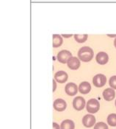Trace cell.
<instances>
[{"label":"cell","instance_id":"1","mask_svg":"<svg viewBox=\"0 0 116 129\" xmlns=\"http://www.w3.org/2000/svg\"><path fill=\"white\" fill-rule=\"evenodd\" d=\"M93 50L89 47H83L80 48L78 52V57L79 59L84 61L89 62L93 58Z\"/></svg>","mask_w":116,"mask_h":129},{"label":"cell","instance_id":"2","mask_svg":"<svg viewBox=\"0 0 116 129\" xmlns=\"http://www.w3.org/2000/svg\"><path fill=\"white\" fill-rule=\"evenodd\" d=\"M87 111L90 114H95L100 109V104L99 102L96 99H90L88 100L87 105H86Z\"/></svg>","mask_w":116,"mask_h":129},{"label":"cell","instance_id":"3","mask_svg":"<svg viewBox=\"0 0 116 129\" xmlns=\"http://www.w3.org/2000/svg\"><path fill=\"white\" fill-rule=\"evenodd\" d=\"M106 76L103 74H98L95 75L93 78V85L96 87H102L106 84Z\"/></svg>","mask_w":116,"mask_h":129},{"label":"cell","instance_id":"4","mask_svg":"<svg viewBox=\"0 0 116 129\" xmlns=\"http://www.w3.org/2000/svg\"><path fill=\"white\" fill-rule=\"evenodd\" d=\"M72 57V54L71 52H69L68 50H62L60 51L57 54V60L59 62H60L61 63H66L68 61V60L70 59Z\"/></svg>","mask_w":116,"mask_h":129},{"label":"cell","instance_id":"5","mask_svg":"<svg viewBox=\"0 0 116 129\" xmlns=\"http://www.w3.org/2000/svg\"><path fill=\"white\" fill-rule=\"evenodd\" d=\"M96 123V117L93 115L87 114L82 118V124L86 128H90Z\"/></svg>","mask_w":116,"mask_h":129},{"label":"cell","instance_id":"6","mask_svg":"<svg viewBox=\"0 0 116 129\" xmlns=\"http://www.w3.org/2000/svg\"><path fill=\"white\" fill-rule=\"evenodd\" d=\"M85 100L82 97H77L74 99L73 101V106L77 111H81L85 108Z\"/></svg>","mask_w":116,"mask_h":129},{"label":"cell","instance_id":"7","mask_svg":"<svg viewBox=\"0 0 116 129\" xmlns=\"http://www.w3.org/2000/svg\"><path fill=\"white\" fill-rule=\"evenodd\" d=\"M54 109L57 111H63L66 109L67 104L66 102L63 99H57L53 103Z\"/></svg>","mask_w":116,"mask_h":129},{"label":"cell","instance_id":"8","mask_svg":"<svg viewBox=\"0 0 116 129\" xmlns=\"http://www.w3.org/2000/svg\"><path fill=\"white\" fill-rule=\"evenodd\" d=\"M65 91L69 96H74L77 93L78 87L74 83H68L65 87Z\"/></svg>","mask_w":116,"mask_h":129},{"label":"cell","instance_id":"9","mask_svg":"<svg viewBox=\"0 0 116 129\" xmlns=\"http://www.w3.org/2000/svg\"><path fill=\"white\" fill-rule=\"evenodd\" d=\"M68 78V74L64 71H58L54 74V80L60 83H64Z\"/></svg>","mask_w":116,"mask_h":129},{"label":"cell","instance_id":"10","mask_svg":"<svg viewBox=\"0 0 116 129\" xmlns=\"http://www.w3.org/2000/svg\"><path fill=\"white\" fill-rule=\"evenodd\" d=\"M96 60L98 63L101 64V65H104L109 60V56L107 55V53L104 52H99L96 55Z\"/></svg>","mask_w":116,"mask_h":129},{"label":"cell","instance_id":"11","mask_svg":"<svg viewBox=\"0 0 116 129\" xmlns=\"http://www.w3.org/2000/svg\"><path fill=\"white\" fill-rule=\"evenodd\" d=\"M68 67L71 70H78L80 67V61L77 57H71L67 62Z\"/></svg>","mask_w":116,"mask_h":129},{"label":"cell","instance_id":"12","mask_svg":"<svg viewBox=\"0 0 116 129\" xmlns=\"http://www.w3.org/2000/svg\"><path fill=\"white\" fill-rule=\"evenodd\" d=\"M115 97V92L113 89L108 88L103 91V98L106 101H112Z\"/></svg>","mask_w":116,"mask_h":129},{"label":"cell","instance_id":"13","mask_svg":"<svg viewBox=\"0 0 116 129\" xmlns=\"http://www.w3.org/2000/svg\"><path fill=\"white\" fill-rule=\"evenodd\" d=\"M90 90H91V86L90 83H88L87 81L82 82L79 86V91L82 94H86L90 91Z\"/></svg>","mask_w":116,"mask_h":129},{"label":"cell","instance_id":"14","mask_svg":"<svg viewBox=\"0 0 116 129\" xmlns=\"http://www.w3.org/2000/svg\"><path fill=\"white\" fill-rule=\"evenodd\" d=\"M74 122L71 119H65L60 125V129H74Z\"/></svg>","mask_w":116,"mask_h":129},{"label":"cell","instance_id":"15","mask_svg":"<svg viewBox=\"0 0 116 129\" xmlns=\"http://www.w3.org/2000/svg\"><path fill=\"white\" fill-rule=\"evenodd\" d=\"M63 38L60 35L54 34L53 35V47L57 48L63 44Z\"/></svg>","mask_w":116,"mask_h":129},{"label":"cell","instance_id":"16","mask_svg":"<svg viewBox=\"0 0 116 129\" xmlns=\"http://www.w3.org/2000/svg\"><path fill=\"white\" fill-rule=\"evenodd\" d=\"M107 122L110 126H116V114H110L107 117Z\"/></svg>","mask_w":116,"mask_h":129},{"label":"cell","instance_id":"17","mask_svg":"<svg viewBox=\"0 0 116 129\" xmlns=\"http://www.w3.org/2000/svg\"><path fill=\"white\" fill-rule=\"evenodd\" d=\"M87 37H88V36H87V34H84V35L76 34V35H74V39L79 43H84V42H85L87 41Z\"/></svg>","mask_w":116,"mask_h":129},{"label":"cell","instance_id":"18","mask_svg":"<svg viewBox=\"0 0 116 129\" xmlns=\"http://www.w3.org/2000/svg\"><path fill=\"white\" fill-rule=\"evenodd\" d=\"M94 129H109L108 128V125L106 123L103 122H97L96 124L94 126Z\"/></svg>","mask_w":116,"mask_h":129},{"label":"cell","instance_id":"19","mask_svg":"<svg viewBox=\"0 0 116 129\" xmlns=\"http://www.w3.org/2000/svg\"><path fill=\"white\" fill-rule=\"evenodd\" d=\"M109 84L110 86V87L113 89H116V75L112 76L109 80Z\"/></svg>","mask_w":116,"mask_h":129},{"label":"cell","instance_id":"20","mask_svg":"<svg viewBox=\"0 0 116 129\" xmlns=\"http://www.w3.org/2000/svg\"><path fill=\"white\" fill-rule=\"evenodd\" d=\"M53 129H60V126L56 122H53Z\"/></svg>","mask_w":116,"mask_h":129},{"label":"cell","instance_id":"21","mask_svg":"<svg viewBox=\"0 0 116 129\" xmlns=\"http://www.w3.org/2000/svg\"><path fill=\"white\" fill-rule=\"evenodd\" d=\"M52 81H53V91H54L55 89H56V86H57V85H56V83H55V80L54 79Z\"/></svg>","mask_w":116,"mask_h":129},{"label":"cell","instance_id":"22","mask_svg":"<svg viewBox=\"0 0 116 129\" xmlns=\"http://www.w3.org/2000/svg\"><path fill=\"white\" fill-rule=\"evenodd\" d=\"M62 37H65V38H70L72 36V35H61Z\"/></svg>","mask_w":116,"mask_h":129},{"label":"cell","instance_id":"23","mask_svg":"<svg viewBox=\"0 0 116 129\" xmlns=\"http://www.w3.org/2000/svg\"><path fill=\"white\" fill-rule=\"evenodd\" d=\"M114 46H115V47L116 48V38L114 40Z\"/></svg>","mask_w":116,"mask_h":129},{"label":"cell","instance_id":"24","mask_svg":"<svg viewBox=\"0 0 116 129\" xmlns=\"http://www.w3.org/2000/svg\"><path fill=\"white\" fill-rule=\"evenodd\" d=\"M115 106H116V100H115Z\"/></svg>","mask_w":116,"mask_h":129}]
</instances>
